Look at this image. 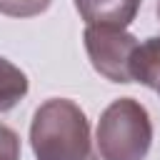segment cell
Instances as JSON below:
<instances>
[{
    "label": "cell",
    "instance_id": "6da1fadb",
    "mask_svg": "<svg viewBox=\"0 0 160 160\" xmlns=\"http://www.w3.org/2000/svg\"><path fill=\"white\" fill-rule=\"evenodd\" d=\"M30 145L38 160H88L92 155L90 122L72 100L50 98L32 115Z\"/></svg>",
    "mask_w": 160,
    "mask_h": 160
},
{
    "label": "cell",
    "instance_id": "7a4b0ae2",
    "mask_svg": "<svg viewBox=\"0 0 160 160\" xmlns=\"http://www.w3.org/2000/svg\"><path fill=\"white\" fill-rule=\"evenodd\" d=\"M152 142V122L132 98L112 100L98 120V150L102 160H145Z\"/></svg>",
    "mask_w": 160,
    "mask_h": 160
},
{
    "label": "cell",
    "instance_id": "3957f363",
    "mask_svg": "<svg viewBox=\"0 0 160 160\" xmlns=\"http://www.w3.org/2000/svg\"><path fill=\"white\" fill-rule=\"evenodd\" d=\"M85 50L90 55L92 68L108 78L110 82H132V55L140 45L135 35L125 28H108V25H88L85 28Z\"/></svg>",
    "mask_w": 160,
    "mask_h": 160
},
{
    "label": "cell",
    "instance_id": "277c9868",
    "mask_svg": "<svg viewBox=\"0 0 160 160\" xmlns=\"http://www.w3.org/2000/svg\"><path fill=\"white\" fill-rule=\"evenodd\" d=\"M75 8L85 25L128 28L140 8V0H75Z\"/></svg>",
    "mask_w": 160,
    "mask_h": 160
},
{
    "label": "cell",
    "instance_id": "5b68a950",
    "mask_svg": "<svg viewBox=\"0 0 160 160\" xmlns=\"http://www.w3.org/2000/svg\"><path fill=\"white\" fill-rule=\"evenodd\" d=\"M132 80L160 92V38H148L138 45L130 65Z\"/></svg>",
    "mask_w": 160,
    "mask_h": 160
},
{
    "label": "cell",
    "instance_id": "8992f818",
    "mask_svg": "<svg viewBox=\"0 0 160 160\" xmlns=\"http://www.w3.org/2000/svg\"><path fill=\"white\" fill-rule=\"evenodd\" d=\"M25 95H28L25 72L0 55V112L15 108Z\"/></svg>",
    "mask_w": 160,
    "mask_h": 160
},
{
    "label": "cell",
    "instance_id": "52a82bcc",
    "mask_svg": "<svg viewBox=\"0 0 160 160\" xmlns=\"http://www.w3.org/2000/svg\"><path fill=\"white\" fill-rule=\"evenodd\" d=\"M52 0H0V12L10 18H32L50 8Z\"/></svg>",
    "mask_w": 160,
    "mask_h": 160
},
{
    "label": "cell",
    "instance_id": "ba28073f",
    "mask_svg": "<svg viewBox=\"0 0 160 160\" xmlns=\"http://www.w3.org/2000/svg\"><path fill=\"white\" fill-rule=\"evenodd\" d=\"M0 160H20V138L12 128L0 122Z\"/></svg>",
    "mask_w": 160,
    "mask_h": 160
},
{
    "label": "cell",
    "instance_id": "9c48e42d",
    "mask_svg": "<svg viewBox=\"0 0 160 160\" xmlns=\"http://www.w3.org/2000/svg\"><path fill=\"white\" fill-rule=\"evenodd\" d=\"M88 160H98V158H95V155H90V158H88Z\"/></svg>",
    "mask_w": 160,
    "mask_h": 160
},
{
    "label": "cell",
    "instance_id": "30bf717a",
    "mask_svg": "<svg viewBox=\"0 0 160 160\" xmlns=\"http://www.w3.org/2000/svg\"><path fill=\"white\" fill-rule=\"evenodd\" d=\"M158 15H160V2H158Z\"/></svg>",
    "mask_w": 160,
    "mask_h": 160
}]
</instances>
